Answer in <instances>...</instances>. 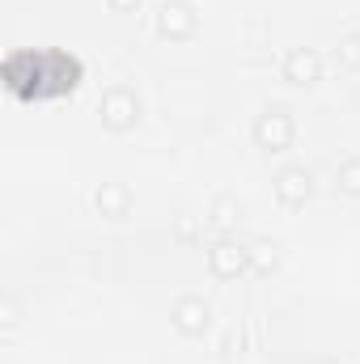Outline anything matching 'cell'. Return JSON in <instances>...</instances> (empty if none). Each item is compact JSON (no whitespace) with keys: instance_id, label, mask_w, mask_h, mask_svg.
<instances>
[{"instance_id":"1","label":"cell","mask_w":360,"mask_h":364,"mask_svg":"<svg viewBox=\"0 0 360 364\" xmlns=\"http://www.w3.org/2000/svg\"><path fill=\"white\" fill-rule=\"evenodd\" d=\"M0 77H4V90L21 102H51V97H64L81 85L85 77V64L73 55V51H13L4 55L0 64Z\"/></svg>"},{"instance_id":"2","label":"cell","mask_w":360,"mask_h":364,"mask_svg":"<svg viewBox=\"0 0 360 364\" xmlns=\"http://www.w3.org/2000/svg\"><path fill=\"white\" fill-rule=\"evenodd\" d=\"M97 114H102V123H106L110 132H127V127H136V119H140V97L127 90V85H115V90L102 93Z\"/></svg>"},{"instance_id":"3","label":"cell","mask_w":360,"mask_h":364,"mask_svg":"<svg viewBox=\"0 0 360 364\" xmlns=\"http://www.w3.org/2000/svg\"><path fill=\"white\" fill-rule=\"evenodd\" d=\"M292 136H297V127H292V114H288V110H268V114H259V123H255V140H259L268 153H284V149L292 144Z\"/></svg>"},{"instance_id":"4","label":"cell","mask_w":360,"mask_h":364,"mask_svg":"<svg viewBox=\"0 0 360 364\" xmlns=\"http://www.w3.org/2000/svg\"><path fill=\"white\" fill-rule=\"evenodd\" d=\"M271 191H275V199L284 203V208H301L305 199H309V191H314V178H309V170L305 166H284L275 182H271Z\"/></svg>"},{"instance_id":"5","label":"cell","mask_w":360,"mask_h":364,"mask_svg":"<svg viewBox=\"0 0 360 364\" xmlns=\"http://www.w3.org/2000/svg\"><path fill=\"white\" fill-rule=\"evenodd\" d=\"M208 267H212V275H221V279H233V275H242L250 267V250L238 246V242H216L208 250Z\"/></svg>"},{"instance_id":"6","label":"cell","mask_w":360,"mask_h":364,"mask_svg":"<svg viewBox=\"0 0 360 364\" xmlns=\"http://www.w3.org/2000/svg\"><path fill=\"white\" fill-rule=\"evenodd\" d=\"M157 30H162L166 38H186V34H195V9L182 4V0H166V4L157 9Z\"/></svg>"},{"instance_id":"7","label":"cell","mask_w":360,"mask_h":364,"mask_svg":"<svg viewBox=\"0 0 360 364\" xmlns=\"http://www.w3.org/2000/svg\"><path fill=\"white\" fill-rule=\"evenodd\" d=\"M318 73H322V60H318V51H309V47H297V51L284 60V77H288L292 85H309V81H318Z\"/></svg>"},{"instance_id":"8","label":"cell","mask_w":360,"mask_h":364,"mask_svg":"<svg viewBox=\"0 0 360 364\" xmlns=\"http://www.w3.org/2000/svg\"><path fill=\"white\" fill-rule=\"evenodd\" d=\"M93 203H97V212L102 216H127V208H132V191L123 186V182H102L97 191H93Z\"/></svg>"},{"instance_id":"9","label":"cell","mask_w":360,"mask_h":364,"mask_svg":"<svg viewBox=\"0 0 360 364\" xmlns=\"http://www.w3.org/2000/svg\"><path fill=\"white\" fill-rule=\"evenodd\" d=\"M170 322L179 326L182 335H199L208 326V305L199 296H182L179 305H174V314H170Z\"/></svg>"},{"instance_id":"10","label":"cell","mask_w":360,"mask_h":364,"mask_svg":"<svg viewBox=\"0 0 360 364\" xmlns=\"http://www.w3.org/2000/svg\"><path fill=\"white\" fill-rule=\"evenodd\" d=\"M335 186H339L344 195H360V157H352V161H344V166H339Z\"/></svg>"},{"instance_id":"11","label":"cell","mask_w":360,"mask_h":364,"mask_svg":"<svg viewBox=\"0 0 360 364\" xmlns=\"http://www.w3.org/2000/svg\"><path fill=\"white\" fill-rule=\"evenodd\" d=\"M335 60H339L344 68H360V34H348V38L339 43V51H335Z\"/></svg>"},{"instance_id":"12","label":"cell","mask_w":360,"mask_h":364,"mask_svg":"<svg viewBox=\"0 0 360 364\" xmlns=\"http://www.w3.org/2000/svg\"><path fill=\"white\" fill-rule=\"evenodd\" d=\"M255 250H259V272L275 267V246H268V242H263V246H255Z\"/></svg>"},{"instance_id":"13","label":"cell","mask_w":360,"mask_h":364,"mask_svg":"<svg viewBox=\"0 0 360 364\" xmlns=\"http://www.w3.org/2000/svg\"><path fill=\"white\" fill-rule=\"evenodd\" d=\"M212 220H216V225H229V220H233V203H229V199H221V203H216V212H212Z\"/></svg>"},{"instance_id":"14","label":"cell","mask_w":360,"mask_h":364,"mask_svg":"<svg viewBox=\"0 0 360 364\" xmlns=\"http://www.w3.org/2000/svg\"><path fill=\"white\" fill-rule=\"evenodd\" d=\"M106 4H110V9H119V13H123V9H136V4H140V0H106Z\"/></svg>"},{"instance_id":"15","label":"cell","mask_w":360,"mask_h":364,"mask_svg":"<svg viewBox=\"0 0 360 364\" xmlns=\"http://www.w3.org/2000/svg\"><path fill=\"white\" fill-rule=\"evenodd\" d=\"M318 364H339V360H318Z\"/></svg>"}]
</instances>
